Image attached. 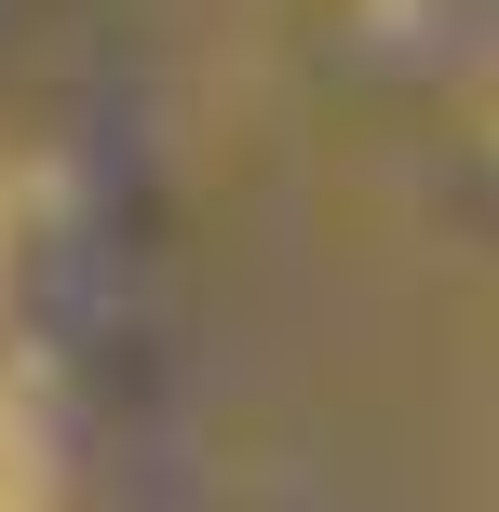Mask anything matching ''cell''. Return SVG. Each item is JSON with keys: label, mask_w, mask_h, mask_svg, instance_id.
I'll return each instance as SVG.
<instances>
[{"label": "cell", "mask_w": 499, "mask_h": 512, "mask_svg": "<svg viewBox=\"0 0 499 512\" xmlns=\"http://www.w3.org/2000/svg\"><path fill=\"white\" fill-rule=\"evenodd\" d=\"M0 243H14V216H0Z\"/></svg>", "instance_id": "2"}, {"label": "cell", "mask_w": 499, "mask_h": 512, "mask_svg": "<svg viewBox=\"0 0 499 512\" xmlns=\"http://www.w3.org/2000/svg\"><path fill=\"white\" fill-rule=\"evenodd\" d=\"M0 512H54V432L14 378H0Z\"/></svg>", "instance_id": "1"}]
</instances>
